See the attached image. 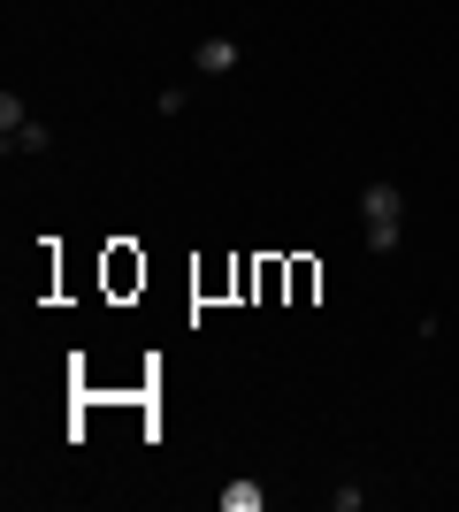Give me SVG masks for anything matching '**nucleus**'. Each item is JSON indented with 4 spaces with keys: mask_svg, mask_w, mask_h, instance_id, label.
<instances>
[{
    "mask_svg": "<svg viewBox=\"0 0 459 512\" xmlns=\"http://www.w3.org/2000/svg\"><path fill=\"white\" fill-rule=\"evenodd\" d=\"M360 230H368L375 253H398L406 245V192L398 184H368L360 192Z\"/></svg>",
    "mask_w": 459,
    "mask_h": 512,
    "instance_id": "nucleus-1",
    "label": "nucleus"
},
{
    "mask_svg": "<svg viewBox=\"0 0 459 512\" xmlns=\"http://www.w3.org/2000/svg\"><path fill=\"white\" fill-rule=\"evenodd\" d=\"M199 77H230V69H238V39H199Z\"/></svg>",
    "mask_w": 459,
    "mask_h": 512,
    "instance_id": "nucleus-2",
    "label": "nucleus"
},
{
    "mask_svg": "<svg viewBox=\"0 0 459 512\" xmlns=\"http://www.w3.org/2000/svg\"><path fill=\"white\" fill-rule=\"evenodd\" d=\"M0 146H8V153H46V146H54V130L23 115V123H8V130H0Z\"/></svg>",
    "mask_w": 459,
    "mask_h": 512,
    "instance_id": "nucleus-3",
    "label": "nucleus"
},
{
    "mask_svg": "<svg viewBox=\"0 0 459 512\" xmlns=\"http://www.w3.org/2000/svg\"><path fill=\"white\" fill-rule=\"evenodd\" d=\"M261 505H268L261 482H245V474H238V482H222V512H261Z\"/></svg>",
    "mask_w": 459,
    "mask_h": 512,
    "instance_id": "nucleus-4",
    "label": "nucleus"
},
{
    "mask_svg": "<svg viewBox=\"0 0 459 512\" xmlns=\"http://www.w3.org/2000/svg\"><path fill=\"white\" fill-rule=\"evenodd\" d=\"M329 505H337V512H360V505H368V490H360V482H337V497H329Z\"/></svg>",
    "mask_w": 459,
    "mask_h": 512,
    "instance_id": "nucleus-5",
    "label": "nucleus"
}]
</instances>
